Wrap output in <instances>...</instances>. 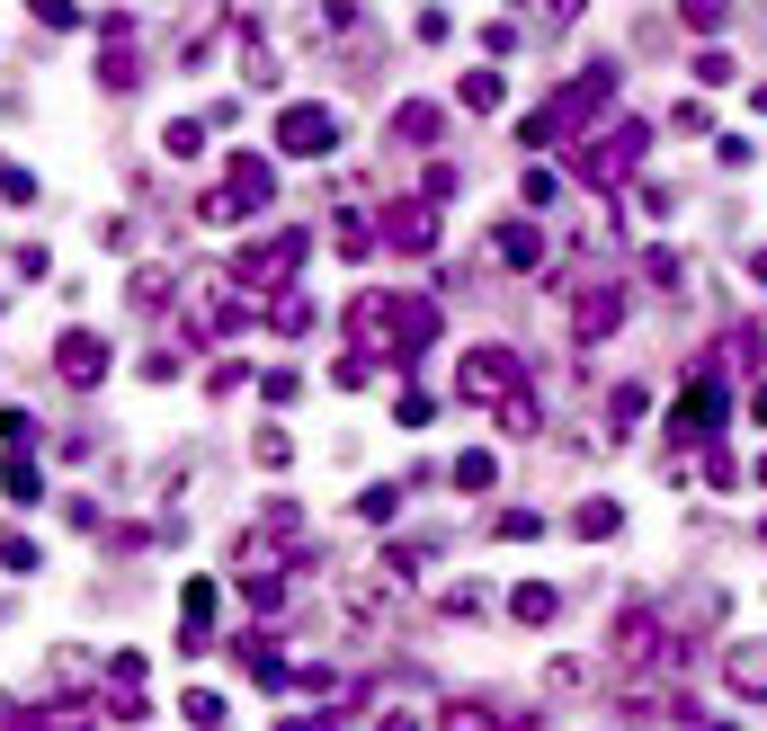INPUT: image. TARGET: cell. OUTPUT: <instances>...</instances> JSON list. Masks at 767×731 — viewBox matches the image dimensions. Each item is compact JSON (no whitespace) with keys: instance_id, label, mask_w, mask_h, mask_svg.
I'll return each instance as SVG.
<instances>
[{"instance_id":"cell-10","label":"cell","mask_w":767,"mask_h":731,"mask_svg":"<svg viewBox=\"0 0 767 731\" xmlns=\"http://www.w3.org/2000/svg\"><path fill=\"white\" fill-rule=\"evenodd\" d=\"M572 526H580V536H616V509H607V500H589V509H580Z\"/></svg>"},{"instance_id":"cell-7","label":"cell","mask_w":767,"mask_h":731,"mask_svg":"<svg viewBox=\"0 0 767 731\" xmlns=\"http://www.w3.org/2000/svg\"><path fill=\"white\" fill-rule=\"evenodd\" d=\"M447 731H500V713L482 696H464V705H447Z\"/></svg>"},{"instance_id":"cell-6","label":"cell","mask_w":767,"mask_h":731,"mask_svg":"<svg viewBox=\"0 0 767 731\" xmlns=\"http://www.w3.org/2000/svg\"><path fill=\"white\" fill-rule=\"evenodd\" d=\"M384 232H393L402 250H420V241H429V206H393V224H384Z\"/></svg>"},{"instance_id":"cell-1","label":"cell","mask_w":767,"mask_h":731,"mask_svg":"<svg viewBox=\"0 0 767 731\" xmlns=\"http://www.w3.org/2000/svg\"><path fill=\"white\" fill-rule=\"evenodd\" d=\"M509 375H518V357H509V349H473L455 384L473 392V402H492V392H509Z\"/></svg>"},{"instance_id":"cell-9","label":"cell","mask_w":767,"mask_h":731,"mask_svg":"<svg viewBox=\"0 0 767 731\" xmlns=\"http://www.w3.org/2000/svg\"><path fill=\"white\" fill-rule=\"evenodd\" d=\"M509 616H518V625H544V616H553V589H518Z\"/></svg>"},{"instance_id":"cell-4","label":"cell","mask_w":767,"mask_h":731,"mask_svg":"<svg viewBox=\"0 0 767 731\" xmlns=\"http://www.w3.org/2000/svg\"><path fill=\"white\" fill-rule=\"evenodd\" d=\"M63 375H72V384H99V375H108V349L90 340V330H72V340H63Z\"/></svg>"},{"instance_id":"cell-2","label":"cell","mask_w":767,"mask_h":731,"mask_svg":"<svg viewBox=\"0 0 767 731\" xmlns=\"http://www.w3.org/2000/svg\"><path fill=\"white\" fill-rule=\"evenodd\" d=\"M330 135H339L330 107H286V125H277V144H286V152H330Z\"/></svg>"},{"instance_id":"cell-8","label":"cell","mask_w":767,"mask_h":731,"mask_svg":"<svg viewBox=\"0 0 767 731\" xmlns=\"http://www.w3.org/2000/svg\"><path fill=\"white\" fill-rule=\"evenodd\" d=\"M607 321H616V295H580V340H607Z\"/></svg>"},{"instance_id":"cell-5","label":"cell","mask_w":767,"mask_h":731,"mask_svg":"<svg viewBox=\"0 0 767 731\" xmlns=\"http://www.w3.org/2000/svg\"><path fill=\"white\" fill-rule=\"evenodd\" d=\"M492 250L509 259V269H535V250H544V241H535L527 224H500V241H492Z\"/></svg>"},{"instance_id":"cell-11","label":"cell","mask_w":767,"mask_h":731,"mask_svg":"<svg viewBox=\"0 0 767 731\" xmlns=\"http://www.w3.org/2000/svg\"><path fill=\"white\" fill-rule=\"evenodd\" d=\"M0 562H19V571H27V562H36V545H27V536H10V526H0Z\"/></svg>"},{"instance_id":"cell-12","label":"cell","mask_w":767,"mask_h":731,"mask_svg":"<svg viewBox=\"0 0 767 731\" xmlns=\"http://www.w3.org/2000/svg\"><path fill=\"white\" fill-rule=\"evenodd\" d=\"M0 722H10V705H0Z\"/></svg>"},{"instance_id":"cell-3","label":"cell","mask_w":767,"mask_h":731,"mask_svg":"<svg viewBox=\"0 0 767 731\" xmlns=\"http://www.w3.org/2000/svg\"><path fill=\"white\" fill-rule=\"evenodd\" d=\"M723 678H732L741 696H767V642H732V651H723Z\"/></svg>"}]
</instances>
